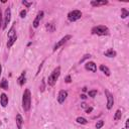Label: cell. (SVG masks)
Returning a JSON list of instances; mask_svg holds the SVG:
<instances>
[{"label":"cell","instance_id":"f546056e","mask_svg":"<svg viewBox=\"0 0 129 129\" xmlns=\"http://www.w3.org/2000/svg\"><path fill=\"white\" fill-rule=\"evenodd\" d=\"M92 110H93V109H92V108H88V109H87V111H86V112H87V113H88V114H89V113H90V112H91V111H92Z\"/></svg>","mask_w":129,"mask_h":129},{"label":"cell","instance_id":"9a60e30c","mask_svg":"<svg viewBox=\"0 0 129 129\" xmlns=\"http://www.w3.org/2000/svg\"><path fill=\"white\" fill-rule=\"evenodd\" d=\"M18 84H19V86H22V85H24V83H25V72H22V74L20 75V77L18 78Z\"/></svg>","mask_w":129,"mask_h":129},{"label":"cell","instance_id":"3957f363","mask_svg":"<svg viewBox=\"0 0 129 129\" xmlns=\"http://www.w3.org/2000/svg\"><path fill=\"white\" fill-rule=\"evenodd\" d=\"M92 33L97 34V35H108L109 29L105 25H99V26H95L92 28Z\"/></svg>","mask_w":129,"mask_h":129},{"label":"cell","instance_id":"4fadbf2b","mask_svg":"<svg viewBox=\"0 0 129 129\" xmlns=\"http://www.w3.org/2000/svg\"><path fill=\"white\" fill-rule=\"evenodd\" d=\"M108 3V1L106 0H102V1H91V5L92 6H102V5H106Z\"/></svg>","mask_w":129,"mask_h":129},{"label":"cell","instance_id":"7a4b0ae2","mask_svg":"<svg viewBox=\"0 0 129 129\" xmlns=\"http://www.w3.org/2000/svg\"><path fill=\"white\" fill-rule=\"evenodd\" d=\"M59 74H60V68L57 67V68H55V69L52 71V73H51L50 76L48 77V79H47V84H48L49 86H54V84L56 83V80H57L58 77H59Z\"/></svg>","mask_w":129,"mask_h":129},{"label":"cell","instance_id":"d6986e66","mask_svg":"<svg viewBox=\"0 0 129 129\" xmlns=\"http://www.w3.org/2000/svg\"><path fill=\"white\" fill-rule=\"evenodd\" d=\"M121 11H122V13H121V17L122 18H126L129 15V12H128V10L126 8H122Z\"/></svg>","mask_w":129,"mask_h":129},{"label":"cell","instance_id":"ffe728a7","mask_svg":"<svg viewBox=\"0 0 129 129\" xmlns=\"http://www.w3.org/2000/svg\"><path fill=\"white\" fill-rule=\"evenodd\" d=\"M121 117H122L121 111L120 110H117L116 113H115V116H114V120H119V119H121Z\"/></svg>","mask_w":129,"mask_h":129},{"label":"cell","instance_id":"5bb4252c","mask_svg":"<svg viewBox=\"0 0 129 129\" xmlns=\"http://www.w3.org/2000/svg\"><path fill=\"white\" fill-rule=\"evenodd\" d=\"M104 54L108 57H114V56H116V51L114 49H108L104 52Z\"/></svg>","mask_w":129,"mask_h":129},{"label":"cell","instance_id":"ba28073f","mask_svg":"<svg viewBox=\"0 0 129 129\" xmlns=\"http://www.w3.org/2000/svg\"><path fill=\"white\" fill-rule=\"evenodd\" d=\"M67 97H68V92H67V91H64V90L59 91L58 96H57V102H58L59 104L63 103V102H64V100L67 99Z\"/></svg>","mask_w":129,"mask_h":129},{"label":"cell","instance_id":"603a6c76","mask_svg":"<svg viewBox=\"0 0 129 129\" xmlns=\"http://www.w3.org/2000/svg\"><path fill=\"white\" fill-rule=\"evenodd\" d=\"M96 95H97V90H93V91H90L89 92V96L92 97V98H94Z\"/></svg>","mask_w":129,"mask_h":129},{"label":"cell","instance_id":"7c38bea8","mask_svg":"<svg viewBox=\"0 0 129 129\" xmlns=\"http://www.w3.org/2000/svg\"><path fill=\"white\" fill-rule=\"evenodd\" d=\"M22 123H23V119L21 117L20 114H17L16 115V125H17V128L18 129H21L22 128Z\"/></svg>","mask_w":129,"mask_h":129},{"label":"cell","instance_id":"30bf717a","mask_svg":"<svg viewBox=\"0 0 129 129\" xmlns=\"http://www.w3.org/2000/svg\"><path fill=\"white\" fill-rule=\"evenodd\" d=\"M85 69H86L87 71H91V72H93V73H95V72L97 71V67H96L95 62H93V61H88V62H86Z\"/></svg>","mask_w":129,"mask_h":129},{"label":"cell","instance_id":"83f0119b","mask_svg":"<svg viewBox=\"0 0 129 129\" xmlns=\"http://www.w3.org/2000/svg\"><path fill=\"white\" fill-rule=\"evenodd\" d=\"M2 26V13H1V9H0V27Z\"/></svg>","mask_w":129,"mask_h":129},{"label":"cell","instance_id":"4316f807","mask_svg":"<svg viewBox=\"0 0 129 129\" xmlns=\"http://www.w3.org/2000/svg\"><path fill=\"white\" fill-rule=\"evenodd\" d=\"M125 127H126V129H128V128H129V119H127V120H126V123H125Z\"/></svg>","mask_w":129,"mask_h":129},{"label":"cell","instance_id":"52a82bcc","mask_svg":"<svg viewBox=\"0 0 129 129\" xmlns=\"http://www.w3.org/2000/svg\"><path fill=\"white\" fill-rule=\"evenodd\" d=\"M105 94H106V96H107V109H111L112 107H113V104H114V98H113V96L107 91V90H105Z\"/></svg>","mask_w":129,"mask_h":129},{"label":"cell","instance_id":"8992f818","mask_svg":"<svg viewBox=\"0 0 129 129\" xmlns=\"http://www.w3.org/2000/svg\"><path fill=\"white\" fill-rule=\"evenodd\" d=\"M11 19V11H10V8H7L5 10V14H4V23H3V28L5 29L9 23Z\"/></svg>","mask_w":129,"mask_h":129},{"label":"cell","instance_id":"ac0fdd59","mask_svg":"<svg viewBox=\"0 0 129 129\" xmlns=\"http://www.w3.org/2000/svg\"><path fill=\"white\" fill-rule=\"evenodd\" d=\"M45 27H46V29H47L49 32H53V31H54V28H55V26H54L53 23H47Z\"/></svg>","mask_w":129,"mask_h":129},{"label":"cell","instance_id":"4dcf8cb0","mask_svg":"<svg viewBox=\"0 0 129 129\" xmlns=\"http://www.w3.org/2000/svg\"><path fill=\"white\" fill-rule=\"evenodd\" d=\"M1 72H2V66L0 64V76H1Z\"/></svg>","mask_w":129,"mask_h":129},{"label":"cell","instance_id":"2e32d148","mask_svg":"<svg viewBox=\"0 0 129 129\" xmlns=\"http://www.w3.org/2000/svg\"><path fill=\"white\" fill-rule=\"evenodd\" d=\"M0 88H2L4 90H8V81L6 79H2V81L0 83Z\"/></svg>","mask_w":129,"mask_h":129},{"label":"cell","instance_id":"1f68e13d","mask_svg":"<svg viewBox=\"0 0 129 129\" xmlns=\"http://www.w3.org/2000/svg\"><path fill=\"white\" fill-rule=\"evenodd\" d=\"M81 97H82V99H86V96H85V95H82Z\"/></svg>","mask_w":129,"mask_h":129},{"label":"cell","instance_id":"44dd1931","mask_svg":"<svg viewBox=\"0 0 129 129\" xmlns=\"http://www.w3.org/2000/svg\"><path fill=\"white\" fill-rule=\"evenodd\" d=\"M77 122L79 123V124H87V120L85 119V118H83V117H78L77 118Z\"/></svg>","mask_w":129,"mask_h":129},{"label":"cell","instance_id":"5b68a950","mask_svg":"<svg viewBox=\"0 0 129 129\" xmlns=\"http://www.w3.org/2000/svg\"><path fill=\"white\" fill-rule=\"evenodd\" d=\"M71 37H72L71 35H66V36H64V37H62L59 41H57V42L54 44V46H53V51H55V50H56V49H58L61 45H63V44H64L69 39H71Z\"/></svg>","mask_w":129,"mask_h":129},{"label":"cell","instance_id":"e0dca14e","mask_svg":"<svg viewBox=\"0 0 129 129\" xmlns=\"http://www.w3.org/2000/svg\"><path fill=\"white\" fill-rule=\"evenodd\" d=\"M100 70L106 75V76H110V70L106 67V66H104V64H101L100 66Z\"/></svg>","mask_w":129,"mask_h":129},{"label":"cell","instance_id":"484cf974","mask_svg":"<svg viewBox=\"0 0 129 129\" xmlns=\"http://www.w3.org/2000/svg\"><path fill=\"white\" fill-rule=\"evenodd\" d=\"M90 56H91L90 54H86V55H84V57H83V58H82V59L80 60V62H83V61H84L85 59H87V58H89Z\"/></svg>","mask_w":129,"mask_h":129},{"label":"cell","instance_id":"9c48e42d","mask_svg":"<svg viewBox=\"0 0 129 129\" xmlns=\"http://www.w3.org/2000/svg\"><path fill=\"white\" fill-rule=\"evenodd\" d=\"M42 16H43V11H39V12L37 13V15H36V17H35V19H34L33 23H32L34 28L38 27V25H39V22H40V20H41Z\"/></svg>","mask_w":129,"mask_h":129},{"label":"cell","instance_id":"cb8c5ba5","mask_svg":"<svg viewBox=\"0 0 129 129\" xmlns=\"http://www.w3.org/2000/svg\"><path fill=\"white\" fill-rule=\"evenodd\" d=\"M22 4H23V5H25L26 7H29V6L31 5V2H27V1H25V0H24V1H22Z\"/></svg>","mask_w":129,"mask_h":129},{"label":"cell","instance_id":"7402d4cb","mask_svg":"<svg viewBox=\"0 0 129 129\" xmlns=\"http://www.w3.org/2000/svg\"><path fill=\"white\" fill-rule=\"evenodd\" d=\"M103 125H104V121L100 120V121H98V122L96 123V128H97V129H100V128H101Z\"/></svg>","mask_w":129,"mask_h":129},{"label":"cell","instance_id":"6da1fadb","mask_svg":"<svg viewBox=\"0 0 129 129\" xmlns=\"http://www.w3.org/2000/svg\"><path fill=\"white\" fill-rule=\"evenodd\" d=\"M30 105H31V95H30V91L28 89H26L23 93L22 96V107L24 111H29L30 109Z\"/></svg>","mask_w":129,"mask_h":129},{"label":"cell","instance_id":"8fae6325","mask_svg":"<svg viewBox=\"0 0 129 129\" xmlns=\"http://www.w3.org/2000/svg\"><path fill=\"white\" fill-rule=\"evenodd\" d=\"M0 103H1L2 107H6L8 104V97L4 93L1 94V96H0Z\"/></svg>","mask_w":129,"mask_h":129},{"label":"cell","instance_id":"d4e9b609","mask_svg":"<svg viewBox=\"0 0 129 129\" xmlns=\"http://www.w3.org/2000/svg\"><path fill=\"white\" fill-rule=\"evenodd\" d=\"M25 15H26V11H25V10L20 11V17H21V18H24V17H25Z\"/></svg>","mask_w":129,"mask_h":129},{"label":"cell","instance_id":"277c9868","mask_svg":"<svg viewBox=\"0 0 129 129\" xmlns=\"http://www.w3.org/2000/svg\"><path fill=\"white\" fill-rule=\"evenodd\" d=\"M81 16H82V12H81L80 10H73V11H71V12L68 14V19H69L70 21L74 22V21L80 19Z\"/></svg>","mask_w":129,"mask_h":129},{"label":"cell","instance_id":"f1b7e54d","mask_svg":"<svg viewBox=\"0 0 129 129\" xmlns=\"http://www.w3.org/2000/svg\"><path fill=\"white\" fill-rule=\"evenodd\" d=\"M66 82H67V83H71V77H70V76H68V77L66 78Z\"/></svg>","mask_w":129,"mask_h":129}]
</instances>
